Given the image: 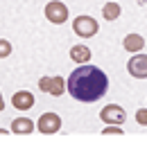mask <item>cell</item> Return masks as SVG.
Masks as SVG:
<instances>
[{"label": "cell", "instance_id": "6da1fadb", "mask_svg": "<svg viewBox=\"0 0 147 142\" xmlns=\"http://www.w3.org/2000/svg\"><path fill=\"white\" fill-rule=\"evenodd\" d=\"M66 86H68V92L73 95L77 102L88 104V102H97V99H102L107 95V90H109V77L100 68L84 63V66H79L68 77Z\"/></svg>", "mask_w": 147, "mask_h": 142}, {"label": "cell", "instance_id": "7a4b0ae2", "mask_svg": "<svg viewBox=\"0 0 147 142\" xmlns=\"http://www.w3.org/2000/svg\"><path fill=\"white\" fill-rule=\"evenodd\" d=\"M73 29L77 36H82V38H91L100 32V25H97V20L91 16H77L73 20Z\"/></svg>", "mask_w": 147, "mask_h": 142}, {"label": "cell", "instance_id": "3957f363", "mask_svg": "<svg viewBox=\"0 0 147 142\" xmlns=\"http://www.w3.org/2000/svg\"><path fill=\"white\" fill-rule=\"evenodd\" d=\"M45 18L50 23H55V25H61V23L68 20V7L63 2H59V0H50L45 5Z\"/></svg>", "mask_w": 147, "mask_h": 142}, {"label": "cell", "instance_id": "277c9868", "mask_svg": "<svg viewBox=\"0 0 147 142\" xmlns=\"http://www.w3.org/2000/svg\"><path fill=\"white\" fill-rule=\"evenodd\" d=\"M100 120L104 124H125L127 113H125V108L118 106V104H109V106H104L100 111Z\"/></svg>", "mask_w": 147, "mask_h": 142}, {"label": "cell", "instance_id": "5b68a950", "mask_svg": "<svg viewBox=\"0 0 147 142\" xmlns=\"http://www.w3.org/2000/svg\"><path fill=\"white\" fill-rule=\"evenodd\" d=\"M38 88L50 92V95H55V97H59V95L66 92V84H63V79L59 74L57 77H41L38 79Z\"/></svg>", "mask_w": 147, "mask_h": 142}, {"label": "cell", "instance_id": "8992f818", "mask_svg": "<svg viewBox=\"0 0 147 142\" xmlns=\"http://www.w3.org/2000/svg\"><path fill=\"white\" fill-rule=\"evenodd\" d=\"M127 70L136 79H147V54H134L127 63Z\"/></svg>", "mask_w": 147, "mask_h": 142}, {"label": "cell", "instance_id": "52a82bcc", "mask_svg": "<svg viewBox=\"0 0 147 142\" xmlns=\"http://www.w3.org/2000/svg\"><path fill=\"white\" fill-rule=\"evenodd\" d=\"M36 129L41 131V133H57L59 129H61V117L57 115V113H43L41 117H38L36 122Z\"/></svg>", "mask_w": 147, "mask_h": 142}, {"label": "cell", "instance_id": "ba28073f", "mask_svg": "<svg viewBox=\"0 0 147 142\" xmlns=\"http://www.w3.org/2000/svg\"><path fill=\"white\" fill-rule=\"evenodd\" d=\"M11 106L18 108V111H30V108L34 106V95H32L30 90H18V92H14Z\"/></svg>", "mask_w": 147, "mask_h": 142}, {"label": "cell", "instance_id": "9c48e42d", "mask_svg": "<svg viewBox=\"0 0 147 142\" xmlns=\"http://www.w3.org/2000/svg\"><path fill=\"white\" fill-rule=\"evenodd\" d=\"M122 48L127 50V52H140L143 48H145V38L140 34H129V36H125V41H122Z\"/></svg>", "mask_w": 147, "mask_h": 142}, {"label": "cell", "instance_id": "30bf717a", "mask_svg": "<svg viewBox=\"0 0 147 142\" xmlns=\"http://www.w3.org/2000/svg\"><path fill=\"white\" fill-rule=\"evenodd\" d=\"M36 126L32 120H27V117H16L14 122H11V131L14 133H23V135H27V133H32Z\"/></svg>", "mask_w": 147, "mask_h": 142}, {"label": "cell", "instance_id": "8fae6325", "mask_svg": "<svg viewBox=\"0 0 147 142\" xmlns=\"http://www.w3.org/2000/svg\"><path fill=\"white\" fill-rule=\"evenodd\" d=\"M70 59H73L75 63H88L91 50H88L86 45H75L73 50H70Z\"/></svg>", "mask_w": 147, "mask_h": 142}, {"label": "cell", "instance_id": "7c38bea8", "mask_svg": "<svg viewBox=\"0 0 147 142\" xmlns=\"http://www.w3.org/2000/svg\"><path fill=\"white\" fill-rule=\"evenodd\" d=\"M120 5L115 2V0H109L104 7H102V16L107 18V20H115V18H120Z\"/></svg>", "mask_w": 147, "mask_h": 142}, {"label": "cell", "instance_id": "4fadbf2b", "mask_svg": "<svg viewBox=\"0 0 147 142\" xmlns=\"http://www.w3.org/2000/svg\"><path fill=\"white\" fill-rule=\"evenodd\" d=\"M9 54H11V43L5 41V38H0V59H7Z\"/></svg>", "mask_w": 147, "mask_h": 142}, {"label": "cell", "instance_id": "5bb4252c", "mask_svg": "<svg viewBox=\"0 0 147 142\" xmlns=\"http://www.w3.org/2000/svg\"><path fill=\"white\" fill-rule=\"evenodd\" d=\"M136 122L147 126V108H138V111H136Z\"/></svg>", "mask_w": 147, "mask_h": 142}, {"label": "cell", "instance_id": "9a60e30c", "mask_svg": "<svg viewBox=\"0 0 147 142\" xmlns=\"http://www.w3.org/2000/svg\"><path fill=\"white\" fill-rule=\"evenodd\" d=\"M111 133H118V135H120V133H122V129H120L118 124H111V126L104 129V135H111Z\"/></svg>", "mask_w": 147, "mask_h": 142}, {"label": "cell", "instance_id": "2e32d148", "mask_svg": "<svg viewBox=\"0 0 147 142\" xmlns=\"http://www.w3.org/2000/svg\"><path fill=\"white\" fill-rule=\"evenodd\" d=\"M0 111H5V97H2V92H0Z\"/></svg>", "mask_w": 147, "mask_h": 142}]
</instances>
